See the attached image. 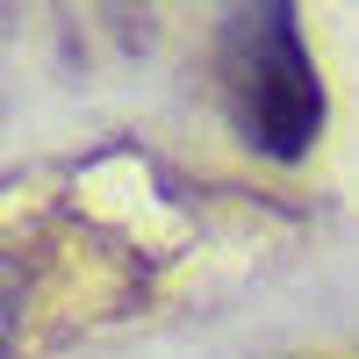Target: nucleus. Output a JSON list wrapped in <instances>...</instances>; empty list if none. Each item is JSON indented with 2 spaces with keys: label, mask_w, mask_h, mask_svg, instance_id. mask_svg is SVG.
<instances>
[{
  "label": "nucleus",
  "mask_w": 359,
  "mask_h": 359,
  "mask_svg": "<svg viewBox=\"0 0 359 359\" xmlns=\"http://www.w3.org/2000/svg\"><path fill=\"white\" fill-rule=\"evenodd\" d=\"M216 86H223V115L245 151L273 165H302L316 151L331 101H323V72L302 43L294 0H223Z\"/></svg>",
  "instance_id": "1"
}]
</instances>
